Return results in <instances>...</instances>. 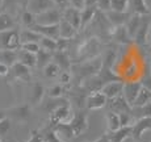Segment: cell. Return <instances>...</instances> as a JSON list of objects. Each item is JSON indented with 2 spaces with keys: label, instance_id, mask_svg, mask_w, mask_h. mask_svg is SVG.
<instances>
[{
  "label": "cell",
  "instance_id": "6da1fadb",
  "mask_svg": "<svg viewBox=\"0 0 151 142\" xmlns=\"http://www.w3.org/2000/svg\"><path fill=\"white\" fill-rule=\"evenodd\" d=\"M103 42L96 36H88L84 38L83 41L78 43L75 48V56L71 58L72 63H79L84 61L93 59L96 57L101 56V50H103Z\"/></svg>",
  "mask_w": 151,
  "mask_h": 142
},
{
  "label": "cell",
  "instance_id": "7a4b0ae2",
  "mask_svg": "<svg viewBox=\"0 0 151 142\" xmlns=\"http://www.w3.org/2000/svg\"><path fill=\"white\" fill-rule=\"evenodd\" d=\"M101 66H103V58L96 57L93 59L84 61V62L79 63H72L71 65V75H72V82L76 83H83L87 79H89L91 76H93L95 74H97L100 71Z\"/></svg>",
  "mask_w": 151,
  "mask_h": 142
},
{
  "label": "cell",
  "instance_id": "3957f363",
  "mask_svg": "<svg viewBox=\"0 0 151 142\" xmlns=\"http://www.w3.org/2000/svg\"><path fill=\"white\" fill-rule=\"evenodd\" d=\"M72 108L70 105V103H65L62 105L57 107L55 109L50 112V117H49V124L46 129H51L55 125L62 123H68L72 117Z\"/></svg>",
  "mask_w": 151,
  "mask_h": 142
},
{
  "label": "cell",
  "instance_id": "277c9868",
  "mask_svg": "<svg viewBox=\"0 0 151 142\" xmlns=\"http://www.w3.org/2000/svg\"><path fill=\"white\" fill-rule=\"evenodd\" d=\"M20 46V32H17L16 29L0 32V50H19Z\"/></svg>",
  "mask_w": 151,
  "mask_h": 142
},
{
  "label": "cell",
  "instance_id": "5b68a950",
  "mask_svg": "<svg viewBox=\"0 0 151 142\" xmlns=\"http://www.w3.org/2000/svg\"><path fill=\"white\" fill-rule=\"evenodd\" d=\"M68 125L71 128L72 136L75 138L80 137L87 129H88V116L84 111H78L72 115L71 120L68 121Z\"/></svg>",
  "mask_w": 151,
  "mask_h": 142
},
{
  "label": "cell",
  "instance_id": "8992f818",
  "mask_svg": "<svg viewBox=\"0 0 151 142\" xmlns=\"http://www.w3.org/2000/svg\"><path fill=\"white\" fill-rule=\"evenodd\" d=\"M62 20V11L53 7L45 12L36 14V24L38 25H57Z\"/></svg>",
  "mask_w": 151,
  "mask_h": 142
},
{
  "label": "cell",
  "instance_id": "52a82bcc",
  "mask_svg": "<svg viewBox=\"0 0 151 142\" xmlns=\"http://www.w3.org/2000/svg\"><path fill=\"white\" fill-rule=\"evenodd\" d=\"M108 103V99L105 97V95L101 91H92L88 92V95L86 96V100H84V105L88 111H97V109H101L106 105Z\"/></svg>",
  "mask_w": 151,
  "mask_h": 142
},
{
  "label": "cell",
  "instance_id": "ba28073f",
  "mask_svg": "<svg viewBox=\"0 0 151 142\" xmlns=\"http://www.w3.org/2000/svg\"><path fill=\"white\" fill-rule=\"evenodd\" d=\"M5 113H7V117L9 120H14L17 123H25L27 120H29L32 113L30 104H22V105L13 107V108L7 109Z\"/></svg>",
  "mask_w": 151,
  "mask_h": 142
},
{
  "label": "cell",
  "instance_id": "9c48e42d",
  "mask_svg": "<svg viewBox=\"0 0 151 142\" xmlns=\"http://www.w3.org/2000/svg\"><path fill=\"white\" fill-rule=\"evenodd\" d=\"M147 130H151V116H142L134 124H132V134H130V137H133L134 140H141L142 136Z\"/></svg>",
  "mask_w": 151,
  "mask_h": 142
},
{
  "label": "cell",
  "instance_id": "30bf717a",
  "mask_svg": "<svg viewBox=\"0 0 151 142\" xmlns=\"http://www.w3.org/2000/svg\"><path fill=\"white\" fill-rule=\"evenodd\" d=\"M109 37L112 40H114L117 43L120 45H127V43H132L133 40L130 38L129 33H127V29L125 25H117V27H112L109 32Z\"/></svg>",
  "mask_w": 151,
  "mask_h": 142
},
{
  "label": "cell",
  "instance_id": "8fae6325",
  "mask_svg": "<svg viewBox=\"0 0 151 142\" xmlns=\"http://www.w3.org/2000/svg\"><path fill=\"white\" fill-rule=\"evenodd\" d=\"M122 87H124V80H114V82L106 83L103 88L100 89L108 100H112L114 97L122 95Z\"/></svg>",
  "mask_w": 151,
  "mask_h": 142
},
{
  "label": "cell",
  "instance_id": "7c38bea8",
  "mask_svg": "<svg viewBox=\"0 0 151 142\" xmlns=\"http://www.w3.org/2000/svg\"><path fill=\"white\" fill-rule=\"evenodd\" d=\"M11 74L14 79L21 80V82H30L32 80V74H30V68L27 67L25 65L20 62H16L11 66Z\"/></svg>",
  "mask_w": 151,
  "mask_h": 142
},
{
  "label": "cell",
  "instance_id": "4fadbf2b",
  "mask_svg": "<svg viewBox=\"0 0 151 142\" xmlns=\"http://www.w3.org/2000/svg\"><path fill=\"white\" fill-rule=\"evenodd\" d=\"M62 19L66 20L67 22L72 25L78 32L80 30V24H82V19H80V11L76 8L67 7L62 11Z\"/></svg>",
  "mask_w": 151,
  "mask_h": 142
},
{
  "label": "cell",
  "instance_id": "5bb4252c",
  "mask_svg": "<svg viewBox=\"0 0 151 142\" xmlns=\"http://www.w3.org/2000/svg\"><path fill=\"white\" fill-rule=\"evenodd\" d=\"M141 88H142V84L139 82H124L122 96L125 97V100H126L130 105H132L134 99L137 97Z\"/></svg>",
  "mask_w": 151,
  "mask_h": 142
},
{
  "label": "cell",
  "instance_id": "9a60e30c",
  "mask_svg": "<svg viewBox=\"0 0 151 142\" xmlns=\"http://www.w3.org/2000/svg\"><path fill=\"white\" fill-rule=\"evenodd\" d=\"M53 7H55L53 0H29L27 4V9L33 14H40Z\"/></svg>",
  "mask_w": 151,
  "mask_h": 142
},
{
  "label": "cell",
  "instance_id": "2e32d148",
  "mask_svg": "<svg viewBox=\"0 0 151 142\" xmlns=\"http://www.w3.org/2000/svg\"><path fill=\"white\" fill-rule=\"evenodd\" d=\"M53 62L57 63L62 71H70L71 65H72L70 53L68 51H63V50H55L54 51L53 53Z\"/></svg>",
  "mask_w": 151,
  "mask_h": 142
},
{
  "label": "cell",
  "instance_id": "e0dca14e",
  "mask_svg": "<svg viewBox=\"0 0 151 142\" xmlns=\"http://www.w3.org/2000/svg\"><path fill=\"white\" fill-rule=\"evenodd\" d=\"M149 25H150V20L147 19L146 16H142L141 25H139L134 38H133V42H134L135 45H138V46H146L147 45L146 37H147V29H149Z\"/></svg>",
  "mask_w": 151,
  "mask_h": 142
},
{
  "label": "cell",
  "instance_id": "ac0fdd59",
  "mask_svg": "<svg viewBox=\"0 0 151 142\" xmlns=\"http://www.w3.org/2000/svg\"><path fill=\"white\" fill-rule=\"evenodd\" d=\"M132 108L133 107L125 100L122 95L110 100V111L116 112V113H132L133 112Z\"/></svg>",
  "mask_w": 151,
  "mask_h": 142
},
{
  "label": "cell",
  "instance_id": "d6986e66",
  "mask_svg": "<svg viewBox=\"0 0 151 142\" xmlns=\"http://www.w3.org/2000/svg\"><path fill=\"white\" fill-rule=\"evenodd\" d=\"M30 29H33L34 32H37L38 34H41L42 37H49V38H59V27L57 25H33Z\"/></svg>",
  "mask_w": 151,
  "mask_h": 142
},
{
  "label": "cell",
  "instance_id": "ffe728a7",
  "mask_svg": "<svg viewBox=\"0 0 151 142\" xmlns=\"http://www.w3.org/2000/svg\"><path fill=\"white\" fill-rule=\"evenodd\" d=\"M105 16L112 27H117V25L126 24V21L130 17V12H116V11L108 9L105 11Z\"/></svg>",
  "mask_w": 151,
  "mask_h": 142
},
{
  "label": "cell",
  "instance_id": "44dd1931",
  "mask_svg": "<svg viewBox=\"0 0 151 142\" xmlns=\"http://www.w3.org/2000/svg\"><path fill=\"white\" fill-rule=\"evenodd\" d=\"M108 136L109 142H124L126 138L130 137L132 134V125L130 126H121L120 129L114 130V132L105 133Z\"/></svg>",
  "mask_w": 151,
  "mask_h": 142
},
{
  "label": "cell",
  "instance_id": "7402d4cb",
  "mask_svg": "<svg viewBox=\"0 0 151 142\" xmlns=\"http://www.w3.org/2000/svg\"><path fill=\"white\" fill-rule=\"evenodd\" d=\"M45 94H46V89L41 83H33L32 89H30V97H29L30 104L32 105H38V104H41Z\"/></svg>",
  "mask_w": 151,
  "mask_h": 142
},
{
  "label": "cell",
  "instance_id": "603a6c76",
  "mask_svg": "<svg viewBox=\"0 0 151 142\" xmlns=\"http://www.w3.org/2000/svg\"><path fill=\"white\" fill-rule=\"evenodd\" d=\"M58 27H59V37L60 38H66V40H72L76 37L78 34V30L72 27L70 22H67L66 20H60L59 24H58Z\"/></svg>",
  "mask_w": 151,
  "mask_h": 142
},
{
  "label": "cell",
  "instance_id": "cb8c5ba5",
  "mask_svg": "<svg viewBox=\"0 0 151 142\" xmlns=\"http://www.w3.org/2000/svg\"><path fill=\"white\" fill-rule=\"evenodd\" d=\"M141 21H142V16L141 14H137V13H130V17L129 20L126 21L125 27L127 29V33H129L130 38H134L135 33H137L139 25H141Z\"/></svg>",
  "mask_w": 151,
  "mask_h": 142
},
{
  "label": "cell",
  "instance_id": "d4e9b609",
  "mask_svg": "<svg viewBox=\"0 0 151 142\" xmlns=\"http://www.w3.org/2000/svg\"><path fill=\"white\" fill-rule=\"evenodd\" d=\"M129 9L132 11V13H137L141 16H146L150 13L146 0H129Z\"/></svg>",
  "mask_w": 151,
  "mask_h": 142
},
{
  "label": "cell",
  "instance_id": "484cf974",
  "mask_svg": "<svg viewBox=\"0 0 151 142\" xmlns=\"http://www.w3.org/2000/svg\"><path fill=\"white\" fill-rule=\"evenodd\" d=\"M17 62L22 63V65H25L29 68L36 67V65H37L36 54L29 53V51H25V50H20L19 49V50H17Z\"/></svg>",
  "mask_w": 151,
  "mask_h": 142
},
{
  "label": "cell",
  "instance_id": "4316f807",
  "mask_svg": "<svg viewBox=\"0 0 151 142\" xmlns=\"http://www.w3.org/2000/svg\"><path fill=\"white\" fill-rule=\"evenodd\" d=\"M97 5H92V7H84L80 11V19H82V24H80V29L87 28V25L92 21L95 14L97 12Z\"/></svg>",
  "mask_w": 151,
  "mask_h": 142
},
{
  "label": "cell",
  "instance_id": "83f0119b",
  "mask_svg": "<svg viewBox=\"0 0 151 142\" xmlns=\"http://www.w3.org/2000/svg\"><path fill=\"white\" fill-rule=\"evenodd\" d=\"M150 101H151V92H150L147 88L142 87V88L139 89L137 97H135L134 101H133L132 107H135V108H141V107L146 105V104L150 103Z\"/></svg>",
  "mask_w": 151,
  "mask_h": 142
},
{
  "label": "cell",
  "instance_id": "f1b7e54d",
  "mask_svg": "<svg viewBox=\"0 0 151 142\" xmlns=\"http://www.w3.org/2000/svg\"><path fill=\"white\" fill-rule=\"evenodd\" d=\"M17 62V50H0V63L11 67L13 63Z\"/></svg>",
  "mask_w": 151,
  "mask_h": 142
},
{
  "label": "cell",
  "instance_id": "f546056e",
  "mask_svg": "<svg viewBox=\"0 0 151 142\" xmlns=\"http://www.w3.org/2000/svg\"><path fill=\"white\" fill-rule=\"evenodd\" d=\"M41 34H38L37 32H34L33 29L25 28L24 30L20 32V41L21 43L24 42H38L41 40Z\"/></svg>",
  "mask_w": 151,
  "mask_h": 142
},
{
  "label": "cell",
  "instance_id": "4dcf8cb0",
  "mask_svg": "<svg viewBox=\"0 0 151 142\" xmlns=\"http://www.w3.org/2000/svg\"><path fill=\"white\" fill-rule=\"evenodd\" d=\"M36 59H37L36 67L43 68L49 62H51V61H53V53L46 51V50H43V49H40L38 53L36 54Z\"/></svg>",
  "mask_w": 151,
  "mask_h": 142
},
{
  "label": "cell",
  "instance_id": "1f68e13d",
  "mask_svg": "<svg viewBox=\"0 0 151 142\" xmlns=\"http://www.w3.org/2000/svg\"><path fill=\"white\" fill-rule=\"evenodd\" d=\"M106 126H108V132H114V130L121 128L118 113L112 112V111H109L106 113Z\"/></svg>",
  "mask_w": 151,
  "mask_h": 142
},
{
  "label": "cell",
  "instance_id": "d6a6232c",
  "mask_svg": "<svg viewBox=\"0 0 151 142\" xmlns=\"http://www.w3.org/2000/svg\"><path fill=\"white\" fill-rule=\"evenodd\" d=\"M42 70H43V75H45L46 78H49V79H55V78H58L60 74V71H62L59 68V66H58L57 63H54L53 61L49 62Z\"/></svg>",
  "mask_w": 151,
  "mask_h": 142
},
{
  "label": "cell",
  "instance_id": "836d02e7",
  "mask_svg": "<svg viewBox=\"0 0 151 142\" xmlns=\"http://www.w3.org/2000/svg\"><path fill=\"white\" fill-rule=\"evenodd\" d=\"M14 28V20L12 19L9 13L7 12H0V32L9 30Z\"/></svg>",
  "mask_w": 151,
  "mask_h": 142
},
{
  "label": "cell",
  "instance_id": "e575fe53",
  "mask_svg": "<svg viewBox=\"0 0 151 142\" xmlns=\"http://www.w3.org/2000/svg\"><path fill=\"white\" fill-rule=\"evenodd\" d=\"M109 9L116 12H129V0H109Z\"/></svg>",
  "mask_w": 151,
  "mask_h": 142
},
{
  "label": "cell",
  "instance_id": "d590c367",
  "mask_svg": "<svg viewBox=\"0 0 151 142\" xmlns=\"http://www.w3.org/2000/svg\"><path fill=\"white\" fill-rule=\"evenodd\" d=\"M40 48L43 49L46 51H50V53H54L57 50V40L54 38H49V37H41V40L38 41Z\"/></svg>",
  "mask_w": 151,
  "mask_h": 142
},
{
  "label": "cell",
  "instance_id": "8d00e7d4",
  "mask_svg": "<svg viewBox=\"0 0 151 142\" xmlns=\"http://www.w3.org/2000/svg\"><path fill=\"white\" fill-rule=\"evenodd\" d=\"M67 88L62 84H55L51 86L50 88L47 89V96L51 97V99H59V97H63V95L66 94Z\"/></svg>",
  "mask_w": 151,
  "mask_h": 142
},
{
  "label": "cell",
  "instance_id": "74e56055",
  "mask_svg": "<svg viewBox=\"0 0 151 142\" xmlns=\"http://www.w3.org/2000/svg\"><path fill=\"white\" fill-rule=\"evenodd\" d=\"M21 24L25 28L30 29L33 25H36V14H33L32 12H29L28 9H25L21 14Z\"/></svg>",
  "mask_w": 151,
  "mask_h": 142
},
{
  "label": "cell",
  "instance_id": "f35d334b",
  "mask_svg": "<svg viewBox=\"0 0 151 142\" xmlns=\"http://www.w3.org/2000/svg\"><path fill=\"white\" fill-rule=\"evenodd\" d=\"M42 136H43V142H65L62 138L58 137L57 133L51 129H45Z\"/></svg>",
  "mask_w": 151,
  "mask_h": 142
},
{
  "label": "cell",
  "instance_id": "ab89813d",
  "mask_svg": "<svg viewBox=\"0 0 151 142\" xmlns=\"http://www.w3.org/2000/svg\"><path fill=\"white\" fill-rule=\"evenodd\" d=\"M40 49L41 48H40L38 42H24L20 46V50H25V51H29V53H33V54L38 53Z\"/></svg>",
  "mask_w": 151,
  "mask_h": 142
},
{
  "label": "cell",
  "instance_id": "60d3db41",
  "mask_svg": "<svg viewBox=\"0 0 151 142\" xmlns=\"http://www.w3.org/2000/svg\"><path fill=\"white\" fill-rule=\"evenodd\" d=\"M59 84L67 87L68 84H71L72 82V75H71V71H60L59 74Z\"/></svg>",
  "mask_w": 151,
  "mask_h": 142
},
{
  "label": "cell",
  "instance_id": "b9f144b4",
  "mask_svg": "<svg viewBox=\"0 0 151 142\" xmlns=\"http://www.w3.org/2000/svg\"><path fill=\"white\" fill-rule=\"evenodd\" d=\"M121 126H130L133 124V115L132 113H118Z\"/></svg>",
  "mask_w": 151,
  "mask_h": 142
},
{
  "label": "cell",
  "instance_id": "7bdbcfd3",
  "mask_svg": "<svg viewBox=\"0 0 151 142\" xmlns=\"http://www.w3.org/2000/svg\"><path fill=\"white\" fill-rule=\"evenodd\" d=\"M9 129H11V120L8 117L3 118V120L0 121V137L7 134Z\"/></svg>",
  "mask_w": 151,
  "mask_h": 142
},
{
  "label": "cell",
  "instance_id": "ee69618b",
  "mask_svg": "<svg viewBox=\"0 0 151 142\" xmlns=\"http://www.w3.org/2000/svg\"><path fill=\"white\" fill-rule=\"evenodd\" d=\"M25 142H43V136L41 132L38 130H32L30 132V137H29L28 141Z\"/></svg>",
  "mask_w": 151,
  "mask_h": 142
},
{
  "label": "cell",
  "instance_id": "f6af8a7d",
  "mask_svg": "<svg viewBox=\"0 0 151 142\" xmlns=\"http://www.w3.org/2000/svg\"><path fill=\"white\" fill-rule=\"evenodd\" d=\"M139 83L142 84V87L147 88V89H149V91L151 92V71H150V70L146 72V75L142 78V80H141Z\"/></svg>",
  "mask_w": 151,
  "mask_h": 142
},
{
  "label": "cell",
  "instance_id": "bcb514c9",
  "mask_svg": "<svg viewBox=\"0 0 151 142\" xmlns=\"http://www.w3.org/2000/svg\"><path fill=\"white\" fill-rule=\"evenodd\" d=\"M68 5L72 8H76V9L82 11L84 8V0H68Z\"/></svg>",
  "mask_w": 151,
  "mask_h": 142
},
{
  "label": "cell",
  "instance_id": "7dc6e473",
  "mask_svg": "<svg viewBox=\"0 0 151 142\" xmlns=\"http://www.w3.org/2000/svg\"><path fill=\"white\" fill-rule=\"evenodd\" d=\"M53 3H54L55 7H57L58 9H60V11H63L65 8L70 7V5H68V0H53Z\"/></svg>",
  "mask_w": 151,
  "mask_h": 142
},
{
  "label": "cell",
  "instance_id": "c3c4849f",
  "mask_svg": "<svg viewBox=\"0 0 151 142\" xmlns=\"http://www.w3.org/2000/svg\"><path fill=\"white\" fill-rule=\"evenodd\" d=\"M8 72H9V67L0 63V76H5V75H8Z\"/></svg>",
  "mask_w": 151,
  "mask_h": 142
},
{
  "label": "cell",
  "instance_id": "681fc988",
  "mask_svg": "<svg viewBox=\"0 0 151 142\" xmlns=\"http://www.w3.org/2000/svg\"><path fill=\"white\" fill-rule=\"evenodd\" d=\"M99 0H84V7H92V5H97Z\"/></svg>",
  "mask_w": 151,
  "mask_h": 142
},
{
  "label": "cell",
  "instance_id": "f907efd6",
  "mask_svg": "<svg viewBox=\"0 0 151 142\" xmlns=\"http://www.w3.org/2000/svg\"><path fill=\"white\" fill-rule=\"evenodd\" d=\"M146 42H147V45H151V22H150V25H149V29H147V37H146Z\"/></svg>",
  "mask_w": 151,
  "mask_h": 142
},
{
  "label": "cell",
  "instance_id": "816d5d0a",
  "mask_svg": "<svg viewBox=\"0 0 151 142\" xmlns=\"http://www.w3.org/2000/svg\"><path fill=\"white\" fill-rule=\"evenodd\" d=\"M93 142H109V140H108V136H106V134L101 136L100 138H97V140H95Z\"/></svg>",
  "mask_w": 151,
  "mask_h": 142
},
{
  "label": "cell",
  "instance_id": "f5cc1de1",
  "mask_svg": "<svg viewBox=\"0 0 151 142\" xmlns=\"http://www.w3.org/2000/svg\"><path fill=\"white\" fill-rule=\"evenodd\" d=\"M7 117V113H5V111L4 109H0V121L3 120V118H5Z\"/></svg>",
  "mask_w": 151,
  "mask_h": 142
},
{
  "label": "cell",
  "instance_id": "db71d44e",
  "mask_svg": "<svg viewBox=\"0 0 151 142\" xmlns=\"http://www.w3.org/2000/svg\"><path fill=\"white\" fill-rule=\"evenodd\" d=\"M4 1H5V0H0V9H1L3 5H4Z\"/></svg>",
  "mask_w": 151,
  "mask_h": 142
},
{
  "label": "cell",
  "instance_id": "11a10c76",
  "mask_svg": "<svg viewBox=\"0 0 151 142\" xmlns=\"http://www.w3.org/2000/svg\"><path fill=\"white\" fill-rule=\"evenodd\" d=\"M149 50H150V53H151V45L149 46Z\"/></svg>",
  "mask_w": 151,
  "mask_h": 142
},
{
  "label": "cell",
  "instance_id": "9f6ffc18",
  "mask_svg": "<svg viewBox=\"0 0 151 142\" xmlns=\"http://www.w3.org/2000/svg\"><path fill=\"white\" fill-rule=\"evenodd\" d=\"M0 142H3V141H1V137H0Z\"/></svg>",
  "mask_w": 151,
  "mask_h": 142
}]
</instances>
